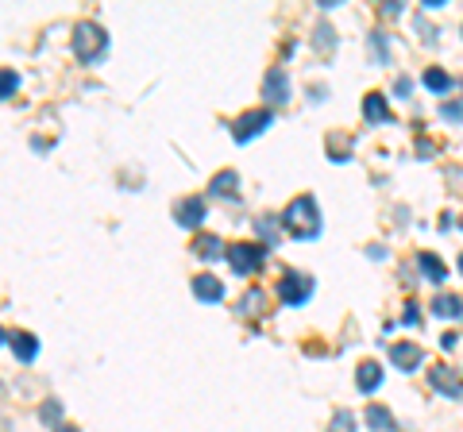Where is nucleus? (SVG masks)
<instances>
[{
  "label": "nucleus",
  "instance_id": "obj_5",
  "mask_svg": "<svg viewBox=\"0 0 463 432\" xmlns=\"http://www.w3.org/2000/svg\"><path fill=\"white\" fill-rule=\"evenodd\" d=\"M278 293H282L286 305H305V301L313 298V282H309L305 275H286L282 286H278Z\"/></svg>",
  "mask_w": 463,
  "mask_h": 432
},
{
  "label": "nucleus",
  "instance_id": "obj_6",
  "mask_svg": "<svg viewBox=\"0 0 463 432\" xmlns=\"http://www.w3.org/2000/svg\"><path fill=\"white\" fill-rule=\"evenodd\" d=\"M174 216H178V224L182 228H201L205 224V201L201 197H182L174 205Z\"/></svg>",
  "mask_w": 463,
  "mask_h": 432
},
{
  "label": "nucleus",
  "instance_id": "obj_7",
  "mask_svg": "<svg viewBox=\"0 0 463 432\" xmlns=\"http://www.w3.org/2000/svg\"><path fill=\"white\" fill-rule=\"evenodd\" d=\"M263 97L271 100V105H282V100L289 97V82H286V70L274 66L271 74L263 77Z\"/></svg>",
  "mask_w": 463,
  "mask_h": 432
},
{
  "label": "nucleus",
  "instance_id": "obj_3",
  "mask_svg": "<svg viewBox=\"0 0 463 432\" xmlns=\"http://www.w3.org/2000/svg\"><path fill=\"white\" fill-rule=\"evenodd\" d=\"M271 108H251V112H243L236 124H232V139L236 143H251L255 135H263L266 128H271Z\"/></svg>",
  "mask_w": 463,
  "mask_h": 432
},
{
  "label": "nucleus",
  "instance_id": "obj_11",
  "mask_svg": "<svg viewBox=\"0 0 463 432\" xmlns=\"http://www.w3.org/2000/svg\"><path fill=\"white\" fill-rule=\"evenodd\" d=\"M363 116L371 120V124H386V120H390V108H386V97H382V93H367Z\"/></svg>",
  "mask_w": 463,
  "mask_h": 432
},
{
  "label": "nucleus",
  "instance_id": "obj_4",
  "mask_svg": "<svg viewBox=\"0 0 463 432\" xmlns=\"http://www.w3.org/2000/svg\"><path fill=\"white\" fill-rule=\"evenodd\" d=\"M266 259V247H255V243H236V247L228 251V266H232V275H240L248 278L251 270H259Z\"/></svg>",
  "mask_w": 463,
  "mask_h": 432
},
{
  "label": "nucleus",
  "instance_id": "obj_25",
  "mask_svg": "<svg viewBox=\"0 0 463 432\" xmlns=\"http://www.w3.org/2000/svg\"><path fill=\"white\" fill-rule=\"evenodd\" d=\"M371 50H374V62H386L390 59V43H386V35H382V31L371 35Z\"/></svg>",
  "mask_w": 463,
  "mask_h": 432
},
{
  "label": "nucleus",
  "instance_id": "obj_20",
  "mask_svg": "<svg viewBox=\"0 0 463 432\" xmlns=\"http://www.w3.org/2000/svg\"><path fill=\"white\" fill-rule=\"evenodd\" d=\"M193 251H197L201 259H216L220 255V240H216V236H201V240L193 243Z\"/></svg>",
  "mask_w": 463,
  "mask_h": 432
},
{
  "label": "nucleus",
  "instance_id": "obj_8",
  "mask_svg": "<svg viewBox=\"0 0 463 432\" xmlns=\"http://www.w3.org/2000/svg\"><path fill=\"white\" fill-rule=\"evenodd\" d=\"M390 359H394V367H402V371H417V367H421V348H417V344H394Z\"/></svg>",
  "mask_w": 463,
  "mask_h": 432
},
{
  "label": "nucleus",
  "instance_id": "obj_10",
  "mask_svg": "<svg viewBox=\"0 0 463 432\" xmlns=\"http://www.w3.org/2000/svg\"><path fill=\"white\" fill-rule=\"evenodd\" d=\"M432 386H437L440 394H448V398H460L463 394V378H455V371H448V367L432 371Z\"/></svg>",
  "mask_w": 463,
  "mask_h": 432
},
{
  "label": "nucleus",
  "instance_id": "obj_17",
  "mask_svg": "<svg viewBox=\"0 0 463 432\" xmlns=\"http://www.w3.org/2000/svg\"><path fill=\"white\" fill-rule=\"evenodd\" d=\"M367 424H371L374 432H390V429H394V417H390V409L371 406V409H367Z\"/></svg>",
  "mask_w": 463,
  "mask_h": 432
},
{
  "label": "nucleus",
  "instance_id": "obj_28",
  "mask_svg": "<svg viewBox=\"0 0 463 432\" xmlns=\"http://www.w3.org/2000/svg\"><path fill=\"white\" fill-rule=\"evenodd\" d=\"M417 313H421V309L409 305V309H405V316H402V324H417Z\"/></svg>",
  "mask_w": 463,
  "mask_h": 432
},
{
  "label": "nucleus",
  "instance_id": "obj_27",
  "mask_svg": "<svg viewBox=\"0 0 463 432\" xmlns=\"http://www.w3.org/2000/svg\"><path fill=\"white\" fill-rule=\"evenodd\" d=\"M394 89H397V97H409V89H413V82H409V77H397V85H394Z\"/></svg>",
  "mask_w": 463,
  "mask_h": 432
},
{
  "label": "nucleus",
  "instance_id": "obj_19",
  "mask_svg": "<svg viewBox=\"0 0 463 432\" xmlns=\"http://www.w3.org/2000/svg\"><path fill=\"white\" fill-rule=\"evenodd\" d=\"M328 432H356V413H351V409H340V413L332 417Z\"/></svg>",
  "mask_w": 463,
  "mask_h": 432
},
{
  "label": "nucleus",
  "instance_id": "obj_15",
  "mask_svg": "<svg viewBox=\"0 0 463 432\" xmlns=\"http://www.w3.org/2000/svg\"><path fill=\"white\" fill-rule=\"evenodd\" d=\"M417 266H421L425 275H429V282H444V278H448L444 263H440V259L432 255V251H421V255H417Z\"/></svg>",
  "mask_w": 463,
  "mask_h": 432
},
{
  "label": "nucleus",
  "instance_id": "obj_24",
  "mask_svg": "<svg viewBox=\"0 0 463 432\" xmlns=\"http://www.w3.org/2000/svg\"><path fill=\"white\" fill-rule=\"evenodd\" d=\"M16 85H20L16 70H0V100L12 97V93H16Z\"/></svg>",
  "mask_w": 463,
  "mask_h": 432
},
{
  "label": "nucleus",
  "instance_id": "obj_22",
  "mask_svg": "<svg viewBox=\"0 0 463 432\" xmlns=\"http://www.w3.org/2000/svg\"><path fill=\"white\" fill-rule=\"evenodd\" d=\"M255 232L263 236L266 243H274L278 240V220H274V216H263V220H255Z\"/></svg>",
  "mask_w": 463,
  "mask_h": 432
},
{
  "label": "nucleus",
  "instance_id": "obj_13",
  "mask_svg": "<svg viewBox=\"0 0 463 432\" xmlns=\"http://www.w3.org/2000/svg\"><path fill=\"white\" fill-rule=\"evenodd\" d=\"M193 293H197V301H220L224 286L216 282L213 275H201V278H193Z\"/></svg>",
  "mask_w": 463,
  "mask_h": 432
},
{
  "label": "nucleus",
  "instance_id": "obj_30",
  "mask_svg": "<svg viewBox=\"0 0 463 432\" xmlns=\"http://www.w3.org/2000/svg\"><path fill=\"white\" fill-rule=\"evenodd\" d=\"M460 270H463V259H460Z\"/></svg>",
  "mask_w": 463,
  "mask_h": 432
},
{
  "label": "nucleus",
  "instance_id": "obj_21",
  "mask_svg": "<svg viewBox=\"0 0 463 432\" xmlns=\"http://www.w3.org/2000/svg\"><path fill=\"white\" fill-rule=\"evenodd\" d=\"M263 305H266V293H263V290H251L248 298L240 301V313H243V316H255V309H263Z\"/></svg>",
  "mask_w": 463,
  "mask_h": 432
},
{
  "label": "nucleus",
  "instance_id": "obj_23",
  "mask_svg": "<svg viewBox=\"0 0 463 432\" xmlns=\"http://www.w3.org/2000/svg\"><path fill=\"white\" fill-rule=\"evenodd\" d=\"M440 116H444V120H452V124H460V120H463V97L444 100V108H440Z\"/></svg>",
  "mask_w": 463,
  "mask_h": 432
},
{
  "label": "nucleus",
  "instance_id": "obj_26",
  "mask_svg": "<svg viewBox=\"0 0 463 432\" xmlns=\"http://www.w3.org/2000/svg\"><path fill=\"white\" fill-rule=\"evenodd\" d=\"M39 417H43V424H58L62 421V406H58V401H47V406L39 409Z\"/></svg>",
  "mask_w": 463,
  "mask_h": 432
},
{
  "label": "nucleus",
  "instance_id": "obj_1",
  "mask_svg": "<svg viewBox=\"0 0 463 432\" xmlns=\"http://www.w3.org/2000/svg\"><path fill=\"white\" fill-rule=\"evenodd\" d=\"M282 224H286V232L294 236V240H317V236H321V213H317V201L309 197H298L294 201V205L286 208V220H282Z\"/></svg>",
  "mask_w": 463,
  "mask_h": 432
},
{
  "label": "nucleus",
  "instance_id": "obj_16",
  "mask_svg": "<svg viewBox=\"0 0 463 432\" xmlns=\"http://www.w3.org/2000/svg\"><path fill=\"white\" fill-rule=\"evenodd\" d=\"M236 185H240V178H236V170H220V174L208 182V190L216 193V197H232L236 193Z\"/></svg>",
  "mask_w": 463,
  "mask_h": 432
},
{
  "label": "nucleus",
  "instance_id": "obj_9",
  "mask_svg": "<svg viewBox=\"0 0 463 432\" xmlns=\"http://www.w3.org/2000/svg\"><path fill=\"white\" fill-rule=\"evenodd\" d=\"M356 386L363 394H374L382 386V367L379 363H371V359H367V363H359V371H356Z\"/></svg>",
  "mask_w": 463,
  "mask_h": 432
},
{
  "label": "nucleus",
  "instance_id": "obj_18",
  "mask_svg": "<svg viewBox=\"0 0 463 432\" xmlns=\"http://www.w3.org/2000/svg\"><path fill=\"white\" fill-rule=\"evenodd\" d=\"M425 85H429L432 93H448L452 89V77H448L444 70H425Z\"/></svg>",
  "mask_w": 463,
  "mask_h": 432
},
{
  "label": "nucleus",
  "instance_id": "obj_29",
  "mask_svg": "<svg viewBox=\"0 0 463 432\" xmlns=\"http://www.w3.org/2000/svg\"><path fill=\"white\" fill-rule=\"evenodd\" d=\"M58 432H77V429H58Z\"/></svg>",
  "mask_w": 463,
  "mask_h": 432
},
{
  "label": "nucleus",
  "instance_id": "obj_14",
  "mask_svg": "<svg viewBox=\"0 0 463 432\" xmlns=\"http://www.w3.org/2000/svg\"><path fill=\"white\" fill-rule=\"evenodd\" d=\"M12 351H16V359L31 363V359L39 355V340H35L31 332H16V336H12Z\"/></svg>",
  "mask_w": 463,
  "mask_h": 432
},
{
  "label": "nucleus",
  "instance_id": "obj_12",
  "mask_svg": "<svg viewBox=\"0 0 463 432\" xmlns=\"http://www.w3.org/2000/svg\"><path fill=\"white\" fill-rule=\"evenodd\" d=\"M432 309H437V316H444V321H460L463 316V301L455 298V293H437Z\"/></svg>",
  "mask_w": 463,
  "mask_h": 432
},
{
  "label": "nucleus",
  "instance_id": "obj_2",
  "mask_svg": "<svg viewBox=\"0 0 463 432\" xmlns=\"http://www.w3.org/2000/svg\"><path fill=\"white\" fill-rule=\"evenodd\" d=\"M108 50V35L100 31L97 24H77L74 31V54L85 62V66H93V62H100V54Z\"/></svg>",
  "mask_w": 463,
  "mask_h": 432
}]
</instances>
